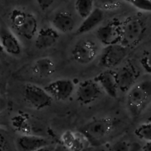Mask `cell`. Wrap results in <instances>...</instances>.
Segmentation results:
<instances>
[{
  "instance_id": "cell-1",
  "label": "cell",
  "mask_w": 151,
  "mask_h": 151,
  "mask_svg": "<svg viewBox=\"0 0 151 151\" xmlns=\"http://www.w3.org/2000/svg\"><path fill=\"white\" fill-rule=\"evenodd\" d=\"M146 23L137 16H128L121 22V39L119 44L127 49L137 47L145 34Z\"/></svg>"
},
{
  "instance_id": "cell-2",
  "label": "cell",
  "mask_w": 151,
  "mask_h": 151,
  "mask_svg": "<svg viewBox=\"0 0 151 151\" xmlns=\"http://www.w3.org/2000/svg\"><path fill=\"white\" fill-rule=\"evenodd\" d=\"M151 101V81L137 82L127 92L126 105L133 116H138Z\"/></svg>"
},
{
  "instance_id": "cell-3",
  "label": "cell",
  "mask_w": 151,
  "mask_h": 151,
  "mask_svg": "<svg viewBox=\"0 0 151 151\" xmlns=\"http://www.w3.org/2000/svg\"><path fill=\"white\" fill-rule=\"evenodd\" d=\"M9 19L16 33L27 40L35 38L38 30V24L33 14L22 9L14 8L10 12Z\"/></svg>"
},
{
  "instance_id": "cell-4",
  "label": "cell",
  "mask_w": 151,
  "mask_h": 151,
  "mask_svg": "<svg viewBox=\"0 0 151 151\" xmlns=\"http://www.w3.org/2000/svg\"><path fill=\"white\" fill-rule=\"evenodd\" d=\"M114 128L113 119L108 116L96 118L86 124L81 129L84 138L92 145H98L109 137Z\"/></svg>"
},
{
  "instance_id": "cell-5",
  "label": "cell",
  "mask_w": 151,
  "mask_h": 151,
  "mask_svg": "<svg viewBox=\"0 0 151 151\" xmlns=\"http://www.w3.org/2000/svg\"><path fill=\"white\" fill-rule=\"evenodd\" d=\"M23 97L27 104L35 110H42L52 104L53 99L44 88L28 83L24 86Z\"/></svg>"
},
{
  "instance_id": "cell-6",
  "label": "cell",
  "mask_w": 151,
  "mask_h": 151,
  "mask_svg": "<svg viewBox=\"0 0 151 151\" xmlns=\"http://www.w3.org/2000/svg\"><path fill=\"white\" fill-rule=\"evenodd\" d=\"M77 100L83 106H88L102 97L103 90L94 79H87L79 83L76 88Z\"/></svg>"
},
{
  "instance_id": "cell-7",
  "label": "cell",
  "mask_w": 151,
  "mask_h": 151,
  "mask_svg": "<svg viewBox=\"0 0 151 151\" xmlns=\"http://www.w3.org/2000/svg\"><path fill=\"white\" fill-rule=\"evenodd\" d=\"M116 72L118 89L127 93L137 83L140 76V71L135 64L128 61Z\"/></svg>"
},
{
  "instance_id": "cell-8",
  "label": "cell",
  "mask_w": 151,
  "mask_h": 151,
  "mask_svg": "<svg viewBox=\"0 0 151 151\" xmlns=\"http://www.w3.org/2000/svg\"><path fill=\"white\" fill-rule=\"evenodd\" d=\"M99 49L96 43L91 40H81L75 44L72 50L74 60L80 64L91 63L97 57Z\"/></svg>"
},
{
  "instance_id": "cell-9",
  "label": "cell",
  "mask_w": 151,
  "mask_h": 151,
  "mask_svg": "<svg viewBox=\"0 0 151 151\" xmlns=\"http://www.w3.org/2000/svg\"><path fill=\"white\" fill-rule=\"evenodd\" d=\"M128 49L121 44L105 47L101 53L100 63L102 66L107 69H112L119 66L126 58Z\"/></svg>"
},
{
  "instance_id": "cell-10",
  "label": "cell",
  "mask_w": 151,
  "mask_h": 151,
  "mask_svg": "<svg viewBox=\"0 0 151 151\" xmlns=\"http://www.w3.org/2000/svg\"><path fill=\"white\" fill-rule=\"evenodd\" d=\"M96 36L104 47L119 44L121 39V22L114 19L101 25L96 31Z\"/></svg>"
},
{
  "instance_id": "cell-11",
  "label": "cell",
  "mask_w": 151,
  "mask_h": 151,
  "mask_svg": "<svg viewBox=\"0 0 151 151\" xmlns=\"http://www.w3.org/2000/svg\"><path fill=\"white\" fill-rule=\"evenodd\" d=\"M44 89L50 97L57 101H66L73 95L75 85L70 79H58L47 84Z\"/></svg>"
},
{
  "instance_id": "cell-12",
  "label": "cell",
  "mask_w": 151,
  "mask_h": 151,
  "mask_svg": "<svg viewBox=\"0 0 151 151\" xmlns=\"http://www.w3.org/2000/svg\"><path fill=\"white\" fill-rule=\"evenodd\" d=\"M0 45L3 51L13 56L21 55L22 51V44L16 34L6 27L0 26Z\"/></svg>"
},
{
  "instance_id": "cell-13",
  "label": "cell",
  "mask_w": 151,
  "mask_h": 151,
  "mask_svg": "<svg viewBox=\"0 0 151 151\" xmlns=\"http://www.w3.org/2000/svg\"><path fill=\"white\" fill-rule=\"evenodd\" d=\"M99 84L103 93L112 98H116L118 95V86L116 82V72L111 69H107L99 73L94 78Z\"/></svg>"
},
{
  "instance_id": "cell-14",
  "label": "cell",
  "mask_w": 151,
  "mask_h": 151,
  "mask_svg": "<svg viewBox=\"0 0 151 151\" xmlns=\"http://www.w3.org/2000/svg\"><path fill=\"white\" fill-rule=\"evenodd\" d=\"M60 33L52 27H44L38 30L35 36V46L38 50H47L58 42Z\"/></svg>"
},
{
  "instance_id": "cell-15",
  "label": "cell",
  "mask_w": 151,
  "mask_h": 151,
  "mask_svg": "<svg viewBox=\"0 0 151 151\" xmlns=\"http://www.w3.org/2000/svg\"><path fill=\"white\" fill-rule=\"evenodd\" d=\"M49 143L44 137L31 134H24L16 139V146L19 151H36L47 147Z\"/></svg>"
},
{
  "instance_id": "cell-16",
  "label": "cell",
  "mask_w": 151,
  "mask_h": 151,
  "mask_svg": "<svg viewBox=\"0 0 151 151\" xmlns=\"http://www.w3.org/2000/svg\"><path fill=\"white\" fill-rule=\"evenodd\" d=\"M103 19H104L103 10L99 7L94 8V10L83 19L82 23L78 27L76 30V34L78 35H81L91 32L100 25V24L103 22Z\"/></svg>"
},
{
  "instance_id": "cell-17",
  "label": "cell",
  "mask_w": 151,
  "mask_h": 151,
  "mask_svg": "<svg viewBox=\"0 0 151 151\" xmlns=\"http://www.w3.org/2000/svg\"><path fill=\"white\" fill-rule=\"evenodd\" d=\"M75 26V21L71 13L66 11L56 13L52 20V27L59 33H69Z\"/></svg>"
},
{
  "instance_id": "cell-18",
  "label": "cell",
  "mask_w": 151,
  "mask_h": 151,
  "mask_svg": "<svg viewBox=\"0 0 151 151\" xmlns=\"http://www.w3.org/2000/svg\"><path fill=\"white\" fill-rule=\"evenodd\" d=\"M55 63L49 57L39 58L35 60L32 66V71L35 76L40 78L51 77L55 72Z\"/></svg>"
},
{
  "instance_id": "cell-19",
  "label": "cell",
  "mask_w": 151,
  "mask_h": 151,
  "mask_svg": "<svg viewBox=\"0 0 151 151\" xmlns=\"http://www.w3.org/2000/svg\"><path fill=\"white\" fill-rule=\"evenodd\" d=\"M75 10L82 19L86 18L94 9V0H76Z\"/></svg>"
},
{
  "instance_id": "cell-20",
  "label": "cell",
  "mask_w": 151,
  "mask_h": 151,
  "mask_svg": "<svg viewBox=\"0 0 151 151\" xmlns=\"http://www.w3.org/2000/svg\"><path fill=\"white\" fill-rule=\"evenodd\" d=\"M134 134L139 139L150 142H151V122H145L139 125L136 128Z\"/></svg>"
},
{
  "instance_id": "cell-21",
  "label": "cell",
  "mask_w": 151,
  "mask_h": 151,
  "mask_svg": "<svg viewBox=\"0 0 151 151\" xmlns=\"http://www.w3.org/2000/svg\"><path fill=\"white\" fill-rule=\"evenodd\" d=\"M123 1L131 4L138 10H142V11L150 12L151 13L150 0H123Z\"/></svg>"
},
{
  "instance_id": "cell-22",
  "label": "cell",
  "mask_w": 151,
  "mask_h": 151,
  "mask_svg": "<svg viewBox=\"0 0 151 151\" xmlns=\"http://www.w3.org/2000/svg\"><path fill=\"white\" fill-rule=\"evenodd\" d=\"M77 136L78 135L76 134H75V133L72 132L70 131H66V132H64L62 134V142H63V145L66 148L69 149V150H72V148L73 147L74 144H75V141H76Z\"/></svg>"
},
{
  "instance_id": "cell-23",
  "label": "cell",
  "mask_w": 151,
  "mask_h": 151,
  "mask_svg": "<svg viewBox=\"0 0 151 151\" xmlns=\"http://www.w3.org/2000/svg\"><path fill=\"white\" fill-rule=\"evenodd\" d=\"M101 10H113L121 6V0H97Z\"/></svg>"
},
{
  "instance_id": "cell-24",
  "label": "cell",
  "mask_w": 151,
  "mask_h": 151,
  "mask_svg": "<svg viewBox=\"0 0 151 151\" xmlns=\"http://www.w3.org/2000/svg\"><path fill=\"white\" fill-rule=\"evenodd\" d=\"M140 64L147 73L151 75V50L145 51L140 58Z\"/></svg>"
},
{
  "instance_id": "cell-25",
  "label": "cell",
  "mask_w": 151,
  "mask_h": 151,
  "mask_svg": "<svg viewBox=\"0 0 151 151\" xmlns=\"http://www.w3.org/2000/svg\"><path fill=\"white\" fill-rule=\"evenodd\" d=\"M109 151H131V146L126 141H118L111 147Z\"/></svg>"
},
{
  "instance_id": "cell-26",
  "label": "cell",
  "mask_w": 151,
  "mask_h": 151,
  "mask_svg": "<svg viewBox=\"0 0 151 151\" xmlns=\"http://www.w3.org/2000/svg\"><path fill=\"white\" fill-rule=\"evenodd\" d=\"M55 0H36L38 5L42 10H46L50 8Z\"/></svg>"
},
{
  "instance_id": "cell-27",
  "label": "cell",
  "mask_w": 151,
  "mask_h": 151,
  "mask_svg": "<svg viewBox=\"0 0 151 151\" xmlns=\"http://www.w3.org/2000/svg\"><path fill=\"white\" fill-rule=\"evenodd\" d=\"M7 144V139L4 134V131L0 128V151H4Z\"/></svg>"
},
{
  "instance_id": "cell-28",
  "label": "cell",
  "mask_w": 151,
  "mask_h": 151,
  "mask_svg": "<svg viewBox=\"0 0 151 151\" xmlns=\"http://www.w3.org/2000/svg\"><path fill=\"white\" fill-rule=\"evenodd\" d=\"M6 108H7V103H6L5 99L0 96V113L5 110Z\"/></svg>"
},
{
  "instance_id": "cell-29",
  "label": "cell",
  "mask_w": 151,
  "mask_h": 151,
  "mask_svg": "<svg viewBox=\"0 0 151 151\" xmlns=\"http://www.w3.org/2000/svg\"><path fill=\"white\" fill-rule=\"evenodd\" d=\"M143 151H151V142H147L145 145L143 147Z\"/></svg>"
},
{
  "instance_id": "cell-30",
  "label": "cell",
  "mask_w": 151,
  "mask_h": 151,
  "mask_svg": "<svg viewBox=\"0 0 151 151\" xmlns=\"http://www.w3.org/2000/svg\"><path fill=\"white\" fill-rule=\"evenodd\" d=\"M48 150V148L47 147H45V148H42V149H40V150H36V151H47Z\"/></svg>"
},
{
  "instance_id": "cell-31",
  "label": "cell",
  "mask_w": 151,
  "mask_h": 151,
  "mask_svg": "<svg viewBox=\"0 0 151 151\" xmlns=\"http://www.w3.org/2000/svg\"><path fill=\"white\" fill-rule=\"evenodd\" d=\"M4 52V51H3V50H2V48H1V45H0V55H1V54H2V53Z\"/></svg>"
},
{
  "instance_id": "cell-32",
  "label": "cell",
  "mask_w": 151,
  "mask_h": 151,
  "mask_svg": "<svg viewBox=\"0 0 151 151\" xmlns=\"http://www.w3.org/2000/svg\"><path fill=\"white\" fill-rule=\"evenodd\" d=\"M148 122H151V115L150 116H149V118H148Z\"/></svg>"
},
{
  "instance_id": "cell-33",
  "label": "cell",
  "mask_w": 151,
  "mask_h": 151,
  "mask_svg": "<svg viewBox=\"0 0 151 151\" xmlns=\"http://www.w3.org/2000/svg\"><path fill=\"white\" fill-rule=\"evenodd\" d=\"M47 151H54V150H49V149H48V150H47Z\"/></svg>"
},
{
  "instance_id": "cell-34",
  "label": "cell",
  "mask_w": 151,
  "mask_h": 151,
  "mask_svg": "<svg viewBox=\"0 0 151 151\" xmlns=\"http://www.w3.org/2000/svg\"><path fill=\"white\" fill-rule=\"evenodd\" d=\"M0 126H1V123H0Z\"/></svg>"
},
{
  "instance_id": "cell-35",
  "label": "cell",
  "mask_w": 151,
  "mask_h": 151,
  "mask_svg": "<svg viewBox=\"0 0 151 151\" xmlns=\"http://www.w3.org/2000/svg\"><path fill=\"white\" fill-rule=\"evenodd\" d=\"M150 1H151V0H150Z\"/></svg>"
}]
</instances>
